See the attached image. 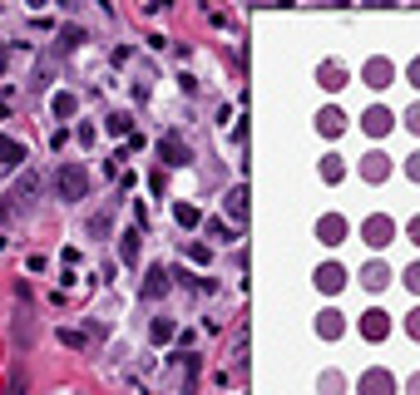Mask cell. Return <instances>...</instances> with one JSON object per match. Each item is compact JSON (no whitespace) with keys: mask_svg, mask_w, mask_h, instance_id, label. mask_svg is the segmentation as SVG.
Wrapping results in <instances>:
<instances>
[{"mask_svg":"<svg viewBox=\"0 0 420 395\" xmlns=\"http://www.w3.org/2000/svg\"><path fill=\"white\" fill-rule=\"evenodd\" d=\"M169 292V272L164 267H148V277H143V297H164Z\"/></svg>","mask_w":420,"mask_h":395,"instance_id":"16","label":"cell"},{"mask_svg":"<svg viewBox=\"0 0 420 395\" xmlns=\"http://www.w3.org/2000/svg\"><path fill=\"white\" fill-rule=\"evenodd\" d=\"M60 45H65V49L84 45V30H79V25H65V30H60Z\"/></svg>","mask_w":420,"mask_h":395,"instance_id":"23","label":"cell"},{"mask_svg":"<svg viewBox=\"0 0 420 395\" xmlns=\"http://www.w3.org/2000/svg\"><path fill=\"white\" fill-rule=\"evenodd\" d=\"M35 188H40V178H35V173H20V183L10 188V212L30 208V203H35Z\"/></svg>","mask_w":420,"mask_h":395,"instance_id":"8","label":"cell"},{"mask_svg":"<svg viewBox=\"0 0 420 395\" xmlns=\"http://www.w3.org/2000/svg\"><path fill=\"white\" fill-rule=\"evenodd\" d=\"M159 158H164L169 168H183V163H188L193 153H188V144H183L178 134H164V139H159Z\"/></svg>","mask_w":420,"mask_h":395,"instance_id":"6","label":"cell"},{"mask_svg":"<svg viewBox=\"0 0 420 395\" xmlns=\"http://www.w3.org/2000/svg\"><path fill=\"white\" fill-rule=\"evenodd\" d=\"M317 287H322V292H341V287H346V267L322 262V267H317Z\"/></svg>","mask_w":420,"mask_h":395,"instance_id":"10","label":"cell"},{"mask_svg":"<svg viewBox=\"0 0 420 395\" xmlns=\"http://www.w3.org/2000/svg\"><path fill=\"white\" fill-rule=\"evenodd\" d=\"M405 281H410V292H420V262H415V267L405 272Z\"/></svg>","mask_w":420,"mask_h":395,"instance_id":"28","label":"cell"},{"mask_svg":"<svg viewBox=\"0 0 420 395\" xmlns=\"http://www.w3.org/2000/svg\"><path fill=\"white\" fill-rule=\"evenodd\" d=\"M322 178H327V183H341V178H346V163H341L336 153H327V158H322Z\"/></svg>","mask_w":420,"mask_h":395,"instance_id":"18","label":"cell"},{"mask_svg":"<svg viewBox=\"0 0 420 395\" xmlns=\"http://www.w3.org/2000/svg\"><path fill=\"white\" fill-rule=\"evenodd\" d=\"M89 233H94V238L109 233V212H94V217H89Z\"/></svg>","mask_w":420,"mask_h":395,"instance_id":"26","label":"cell"},{"mask_svg":"<svg viewBox=\"0 0 420 395\" xmlns=\"http://www.w3.org/2000/svg\"><path fill=\"white\" fill-rule=\"evenodd\" d=\"M386 173H391V158H386V153H366V158H361V178H366V183H381Z\"/></svg>","mask_w":420,"mask_h":395,"instance_id":"11","label":"cell"},{"mask_svg":"<svg viewBox=\"0 0 420 395\" xmlns=\"http://www.w3.org/2000/svg\"><path fill=\"white\" fill-rule=\"evenodd\" d=\"M129 124H134L129 114H109V134H129Z\"/></svg>","mask_w":420,"mask_h":395,"instance_id":"27","label":"cell"},{"mask_svg":"<svg viewBox=\"0 0 420 395\" xmlns=\"http://www.w3.org/2000/svg\"><path fill=\"white\" fill-rule=\"evenodd\" d=\"M223 212H228L233 222H247V188H233V193L223 198Z\"/></svg>","mask_w":420,"mask_h":395,"instance_id":"13","label":"cell"},{"mask_svg":"<svg viewBox=\"0 0 420 395\" xmlns=\"http://www.w3.org/2000/svg\"><path fill=\"white\" fill-rule=\"evenodd\" d=\"M361 395H396V375L391 371H381V366H371L361 375V385H356Z\"/></svg>","mask_w":420,"mask_h":395,"instance_id":"4","label":"cell"},{"mask_svg":"<svg viewBox=\"0 0 420 395\" xmlns=\"http://www.w3.org/2000/svg\"><path fill=\"white\" fill-rule=\"evenodd\" d=\"M317 129H322L327 139H336V134L346 129V114H341V109H322V114H317Z\"/></svg>","mask_w":420,"mask_h":395,"instance_id":"15","label":"cell"},{"mask_svg":"<svg viewBox=\"0 0 420 395\" xmlns=\"http://www.w3.org/2000/svg\"><path fill=\"white\" fill-rule=\"evenodd\" d=\"M119 252H124V262H139V233H124Z\"/></svg>","mask_w":420,"mask_h":395,"instance_id":"24","label":"cell"},{"mask_svg":"<svg viewBox=\"0 0 420 395\" xmlns=\"http://www.w3.org/2000/svg\"><path fill=\"white\" fill-rule=\"evenodd\" d=\"M148 336H153V341H173V321H169V316H159V321L148 326Z\"/></svg>","mask_w":420,"mask_h":395,"instance_id":"22","label":"cell"},{"mask_svg":"<svg viewBox=\"0 0 420 395\" xmlns=\"http://www.w3.org/2000/svg\"><path fill=\"white\" fill-rule=\"evenodd\" d=\"M410 84L420 89V60H410Z\"/></svg>","mask_w":420,"mask_h":395,"instance_id":"33","label":"cell"},{"mask_svg":"<svg viewBox=\"0 0 420 395\" xmlns=\"http://www.w3.org/2000/svg\"><path fill=\"white\" fill-rule=\"evenodd\" d=\"M410 395H420V375H410Z\"/></svg>","mask_w":420,"mask_h":395,"instance_id":"34","label":"cell"},{"mask_svg":"<svg viewBox=\"0 0 420 395\" xmlns=\"http://www.w3.org/2000/svg\"><path fill=\"white\" fill-rule=\"evenodd\" d=\"M405 331H410L415 341H420V311H410V321H405Z\"/></svg>","mask_w":420,"mask_h":395,"instance_id":"29","label":"cell"},{"mask_svg":"<svg viewBox=\"0 0 420 395\" xmlns=\"http://www.w3.org/2000/svg\"><path fill=\"white\" fill-rule=\"evenodd\" d=\"M60 341H65L70 351H84V331H70V326H65V331H60Z\"/></svg>","mask_w":420,"mask_h":395,"instance_id":"25","label":"cell"},{"mask_svg":"<svg viewBox=\"0 0 420 395\" xmlns=\"http://www.w3.org/2000/svg\"><path fill=\"white\" fill-rule=\"evenodd\" d=\"M75 109H79L75 94H55V114H60V119H75Z\"/></svg>","mask_w":420,"mask_h":395,"instance_id":"21","label":"cell"},{"mask_svg":"<svg viewBox=\"0 0 420 395\" xmlns=\"http://www.w3.org/2000/svg\"><path fill=\"white\" fill-rule=\"evenodd\" d=\"M20 158H25V144L10 139V134H0V168H15Z\"/></svg>","mask_w":420,"mask_h":395,"instance_id":"14","label":"cell"},{"mask_svg":"<svg viewBox=\"0 0 420 395\" xmlns=\"http://www.w3.org/2000/svg\"><path fill=\"white\" fill-rule=\"evenodd\" d=\"M361 124H366V134H376V139H381V134H391L396 114H391V109H381V104H376V109H366V114H361Z\"/></svg>","mask_w":420,"mask_h":395,"instance_id":"9","label":"cell"},{"mask_svg":"<svg viewBox=\"0 0 420 395\" xmlns=\"http://www.w3.org/2000/svg\"><path fill=\"white\" fill-rule=\"evenodd\" d=\"M361 336H366V341H386V336H391V316L386 311H361Z\"/></svg>","mask_w":420,"mask_h":395,"instance_id":"5","label":"cell"},{"mask_svg":"<svg viewBox=\"0 0 420 395\" xmlns=\"http://www.w3.org/2000/svg\"><path fill=\"white\" fill-rule=\"evenodd\" d=\"M55 188H60L65 203H79V198H89V173L79 163H60L55 168Z\"/></svg>","mask_w":420,"mask_h":395,"instance_id":"1","label":"cell"},{"mask_svg":"<svg viewBox=\"0 0 420 395\" xmlns=\"http://www.w3.org/2000/svg\"><path fill=\"white\" fill-rule=\"evenodd\" d=\"M341 331H346V321H341V311H332V307H327V311L317 316V336H327V341H336Z\"/></svg>","mask_w":420,"mask_h":395,"instance_id":"12","label":"cell"},{"mask_svg":"<svg viewBox=\"0 0 420 395\" xmlns=\"http://www.w3.org/2000/svg\"><path fill=\"white\" fill-rule=\"evenodd\" d=\"M405 173H410V178H415V183H420V153H415V158H410V163H405Z\"/></svg>","mask_w":420,"mask_h":395,"instance_id":"30","label":"cell"},{"mask_svg":"<svg viewBox=\"0 0 420 395\" xmlns=\"http://www.w3.org/2000/svg\"><path fill=\"white\" fill-rule=\"evenodd\" d=\"M346 84V70L341 65H322V89H341Z\"/></svg>","mask_w":420,"mask_h":395,"instance_id":"19","label":"cell"},{"mask_svg":"<svg viewBox=\"0 0 420 395\" xmlns=\"http://www.w3.org/2000/svg\"><path fill=\"white\" fill-rule=\"evenodd\" d=\"M361 79L371 84V89H386V84L396 79V65H391V60H381V54H376V60H366V70H361Z\"/></svg>","mask_w":420,"mask_h":395,"instance_id":"7","label":"cell"},{"mask_svg":"<svg viewBox=\"0 0 420 395\" xmlns=\"http://www.w3.org/2000/svg\"><path fill=\"white\" fill-rule=\"evenodd\" d=\"M405 233H410V242H420V217H410V228H405Z\"/></svg>","mask_w":420,"mask_h":395,"instance_id":"32","label":"cell"},{"mask_svg":"<svg viewBox=\"0 0 420 395\" xmlns=\"http://www.w3.org/2000/svg\"><path fill=\"white\" fill-rule=\"evenodd\" d=\"M361 238L371 242V247H386V242L396 238V222H391V217H381V212H371V217L361 222Z\"/></svg>","mask_w":420,"mask_h":395,"instance_id":"2","label":"cell"},{"mask_svg":"<svg viewBox=\"0 0 420 395\" xmlns=\"http://www.w3.org/2000/svg\"><path fill=\"white\" fill-rule=\"evenodd\" d=\"M405 124H410V129L420 134V104H415V109H410V114H405Z\"/></svg>","mask_w":420,"mask_h":395,"instance_id":"31","label":"cell"},{"mask_svg":"<svg viewBox=\"0 0 420 395\" xmlns=\"http://www.w3.org/2000/svg\"><path fill=\"white\" fill-rule=\"evenodd\" d=\"M361 281H366V287H371V292H381V287H386V281H391V272H386L381 262H371V267H366V272H361Z\"/></svg>","mask_w":420,"mask_h":395,"instance_id":"17","label":"cell"},{"mask_svg":"<svg viewBox=\"0 0 420 395\" xmlns=\"http://www.w3.org/2000/svg\"><path fill=\"white\" fill-rule=\"evenodd\" d=\"M173 217L183 222V228H198V222H203V212H198L193 203H178V208H173Z\"/></svg>","mask_w":420,"mask_h":395,"instance_id":"20","label":"cell"},{"mask_svg":"<svg viewBox=\"0 0 420 395\" xmlns=\"http://www.w3.org/2000/svg\"><path fill=\"white\" fill-rule=\"evenodd\" d=\"M346 233H351V228H346V217H341V212H322V217H317V238H322L327 247L346 242Z\"/></svg>","mask_w":420,"mask_h":395,"instance_id":"3","label":"cell"}]
</instances>
